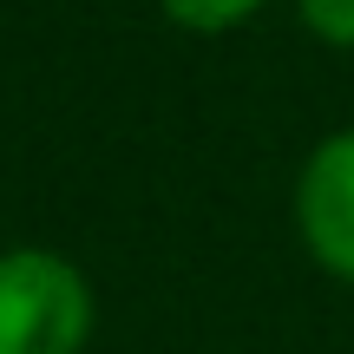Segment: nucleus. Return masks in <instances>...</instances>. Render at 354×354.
Segmentation results:
<instances>
[{"mask_svg": "<svg viewBox=\"0 0 354 354\" xmlns=\"http://www.w3.org/2000/svg\"><path fill=\"white\" fill-rule=\"evenodd\" d=\"M295 230L302 250L354 289V125L328 131L295 177Z\"/></svg>", "mask_w": 354, "mask_h": 354, "instance_id": "nucleus-2", "label": "nucleus"}, {"mask_svg": "<svg viewBox=\"0 0 354 354\" xmlns=\"http://www.w3.org/2000/svg\"><path fill=\"white\" fill-rule=\"evenodd\" d=\"M295 13L322 46H354V0H295Z\"/></svg>", "mask_w": 354, "mask_h": 354, "instance_id": "nucleus-4", "label": "nucleus"}, {"mask_svg": "<svg viewBox=\"0 0 354 354\" xmlns=\"http://www.w3.org/2000/svg\"><path fill=\"white\" fill-rule=\"evenodd\" d=\"M158 7H165L177 26H190V33H230V26H243L263 0H158Z\"/></svg>", "mask_w": 354, "mask_h": 354, "instance_id": "nucleus-3", "label": "nucleus"}, {"mask_svg": "<svg viewBox=\"0 0 354 354\" xmlns=\"http://www.w3.org/2000/svg\"><path fill=\"white\" fill-rule=\"evenodd\" d=\"M92 289L53 250H0V354H79Z\"/></svg>", "mask_w": 354, "mask_h": 354, "instance_id": "nucleus-1", "label": "nucleus"}]
</instances>
